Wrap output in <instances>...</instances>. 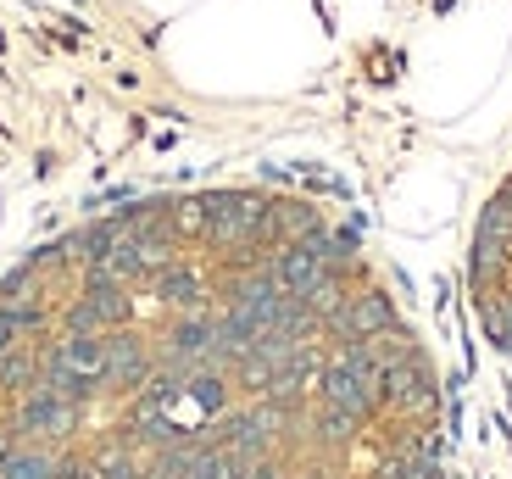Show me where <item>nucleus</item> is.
I'll return each mask as SVG.
<instances>
[{"label": "nucleus", "mask_w": 512, "mask_h": 479, "mask_svg": "<svg viewBox=\"0 0 512 479\" xmlns=\"http://www.w3.org/2000/svg\"><path fill=\"white\" fill-rule=\"evenodd\" d=\"M474 285H479V312H485L490 340L512 351V184L490 201L485 223H479Z\"/></svg>", "instance_id": "nucleus-1"}, {"label": "nucleus", "mask_w": 512, "mask_h": 479, "mask_svg": "<svg viewBox=\"0 0 512 479\" xmlns=\"http://www.w3.org/2000/svg\"><path fill=\"white\" fill-rule=\"evenodd\" d=\"M12 441H17V435H12V424H6V429H0V457L12 452Z\"/></svg>", "instance_id": "nucleus-2"}]
</instances>
